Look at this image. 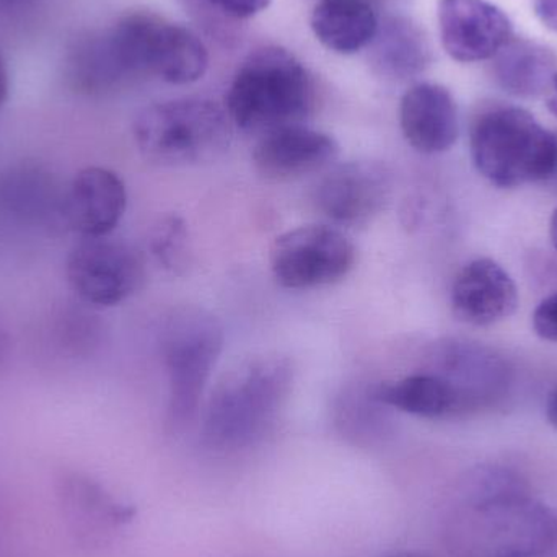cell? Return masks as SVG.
Returning <instances> with one entry per match:
<instances>
[{
    "label": "cell",
    "mask_w": 557,
    "mask_h": 557,
    "mask_svg": "<svg viewBox=\"0 0 557 557\" xmlns=\"http://www.w3.org/2000/svg\"><path fill=\"white\" fill-rule=\"evenodd\" d=\"M294 367L281 356H261L228 370L209 398L201 442L219 454L251 447L263 438L287 401Z\"/></svg>",
    "instance_id": "6da1fadb"
},
{
    "label": "cell",
    "mask_w": 557,
    "mask_h": 557,
    "mask_svg": "<svg viewBox=\"0 0 557 557\" xmlns=\"http://www.w3.org/2000/svg\"><path fill=\"white\" fill-rule=\"evenodd\" d=\"M98 36L114 88L127 78L152 75L172 85L201 81L209 52L193 29L147 12L127 13Z\"/></svg>",
    "instance_id": "7a4b0ae2"
},
{
    "label": "cell",
    "mask_w": 557,
    "mask_h": 557,
    "mask_svg": "<svg viewBox=\"0 0 557 557\" xmlns=\"http://www.w3.org/2000/svg\"><path fill=\"white\" fill-rule=\"evenodd\" d=\"M313 104V81L307 67L287 49L267 46L242 62L225 110L238 129L263 137L305 124Z\"/></svg>",
    "instance_id": "3957f363"
},
{
    "label": "cell",
    "mask_w": 557,
    "mask_h": 557,
    "mask_svg": "<svg viewBox=\"0 0 557 557\" xmlns=\"http://www.w3.org/2000/svg\"><path fill=\"white\" fill-rule=\"evenodd\" d=\"M473 165L491 185L519 188L557 176V136L519 107L484 111L471 127Z\"/></svg>",
    "instance_id": "277c9868"
},
{
    "label": "cell",
    "mask_w": 557,
    "mask_h": 557,
    "mask_svg": "<svg viewBox=\"0 0 557 557\" xmlns=\"http://www.w3.org/2000/svg\"><path fill=\"white\" fill-rule=\"evenodd\" d=\"M134 143L147 162L193 166L231 149L234 123L227 110L206 98H178L144 108L133 124Z\"/></svg>",
    "instance_id": "5b68a950"
},
{
    "label": "cell",
    "mask_w": 557,
    "mask_h": 557,
    "mask_svg": "<svg viewBox=\"0 0 557 557\" xmlns=\"http://www.w3.org/2000/svg\"><path fill=\"white\" fill-rule=\"evenodd\" d=\"M221 321L198 307L173 310L160 331V352L169 379L166 425L183 431L198 414L212 370L224 349Z\"/></svg>",
    "instance_id": "8992f818"
},
{
    "label": "cell",
    "mask_w": 557,
    "mask_h": 557,
    "mask_svg": "<svg viewBox=\"0 0 557 557\" xmlns=\"http://www.w3.org/2000/svg\"><path fill=\"white\" fill-rule=\"evenodd\" d=\"M356 258V247L339 228L304 225L278 235L271 247L270 264L282 287L307 290L343 281Z\"/></svg>",
    "instance_id": "52a82bcc"
},
{
    "label": "cell",
    "mask_w": 557,
    "mask_h": 557,
    "mask_svg": "<svg viewBox=\"0 0 557 557\" xmlns=\"http://www.w3.org/2000/svg\"><path fill=\"white\" fill-rule=\"evenodd\" d=\"M69 287L91 307H114L133 297L146 278L139 251L116 238H82L65 260Z\"/></svg>",
    "instance_id": "ba28073f"
},
{
    "label": "cell",
    "mask_w": 557,
    "mask_h": 557,
    "mask_svg": "<svg viewBox=\"0 0 557 557\" xmlns=\"http://www.w3.org/2000/svg\"><path fill=\"white\" fill-rule=\"evenodd\" d=\"M392 173L379 162L331 166L313 189L318 211L341 227H360L385 211L392 196Z\"/></svg>",
    "instance_id": "9c48e42d"
},
{
    "label": "cell",
    "mask_w": 557,
    "mask_h": 557,
    "mask_svg": "<svg viewBox=\"0 0 557 557\" xmlns=\"http://www.w3.org/2000/svg\"><path fill=\"white\" fill-rule=\"evenodd\" d=\"M442 46L454 61L493 59L512 36L509 16L487 0H438Z\"/></svg>",
    "instance_id": "30bf717a"
},
{
    "label": "cell",
    "mask_w": 557,
    "mask_h": 557,
    "mask_svg": "<svg viewBox=\"0 0 557 557\" xmlns=\"http://www.w3.org/2000/svg\"><path fill=\"white\" fill-rule=\"evenodd\" d=\"M127 208L123 180L113 170L88 166L72 178L61 201L65 224L82 238L108 237Z\"/></svg>",
    "instance_id": "8fae6325"
},
{
    "label": "cell",
    "mask_w": 557,
    "mask_h": 557,
    "mask_svg": "<svg viewBox=\"0 0 557 557\" xmlns=\"http://www.w3.org/2000/svg\"><path fill=\"white\" fill-rule=\"evenodd\" d=\"M339 144L330 134L300 124L260 137L253 150L258 173L273 182H290L333 166Z\"/></svg>",
    "instance_id": "7c38bea8"
},
{
    "label": "cell",
    "mask_w": 557,
    "mask_h": 557,
    "mask_svg": "<svg viewBox=\"0 0 557 557\" xmlns=\"http://www.w3.org/2000/svg\"><path fill=\"white\" fill-rule=\"evenodd\" d=\"M450 300L458 320L471 326H493L516 313L519 288L497 261L478 258L455 277Z\"/></svg>",
    "instance_id": "4fadbf2b"
},
{
    "label": "cell",
    "mask_w": 557,
    "mask_h": 557,
    "mask_svg": "<svg viewBox=\"0 0 557 557\" xmlns=\"http://www.w3.org/2000/svg\"><path fill=\"white\" fill-rule=\"evenodd\" d=\"M399 124L409 146L428 156L447 152L460 134L454 97L447 88L431 82L412 85L403 95Z\"/></svg>",
    "instance_id": "5bb4252c"
},
{
    "label": "cell",
    "mask_w": 557,
    "mask_h": 557,
    "mask_svg": "<svg viewBox=\"0 0 557 557\" xmlns=\"http://www.w3.org/2000/svg\"><path fill=\"white\" fill-rule=\"evenodd\" d=\"M310 25L324 48L350 55L372 45L380 23L367 0H320Z\"/></svg>",
    "instance_id": "9a60e30c"
},
{
    "label": "cell",
    "mask_w": 557,
    "mask_h": 557,
    "mask_svg": "<svg viewBox=\"0 0 557 557\" xmlns=\"http://www.w3.org/2000/svg\"><path fill=\"white\" fill-rule=\"evenodd\" d=\"M376 401L386 408L425 419L454 416L465 408L455 386L434 370L411 373L395 382L382 383L372 389Z\"/></svg>",
    "instance_id": "2e32d148"
},
{
    "label": "cell",
    "mask_w": 557,
    "mask_h": 557,
    "mask_svg": "<svg viewBox=\"0 0 557 557\" xmlns=\"http://www.w3.org/2000/svg\"><path fill=\"white\" fill-rule=\"evenodd\" d=\"M370 46L373 67L380 75L392 81L418 77L432 61L428 36L405 16H392L382 23Z\"/></svg>",
    "instance_id": "e0dca14e"
},
{
    "label": "cell",
    "mask_w": 557,
    "mask_h": 557,
    "mask_svg": "<svg viewBox=\"0 0 557 557\" xmlns=\"http://www.w3.org/2000/svg\"><path fill=\"white\" fill-rule=\"evenodd\" d=\"M494 77L516 97H540L552 90L557 74V58L552 49L529 39L512 38L496 55Z\"/></svg>",
    "instance_id": "ac0fdd59"
},
{
    "label": "cell",
    "mask_w": 557,
    "mask_h": 557,
    "mask_svg": "<svg viewBox=\"0 0 557 557\" xmlns=\"http://www.w3.org/2000/svg\"><path fill=\"white\" fill-rule=\"evenodd\" d=\"M150 250L160 264L172 273H183L189 264V235L178 215H166L150 232Z\"/></svg>",
    "instance_id": "d6986e66"
},
{
    "label": "cell",
    "mask_w": 557,
    "mask_h": 557,
    "mask_svg": "<svg viewBox=\"0 0 557 557\" xmlns=\"http://www.w3.org/2000/svg\"><path fill=\"white\" fill-rule=\"evenodd\" d=\"M533 330L542 339L557 343V292L536 307L533 313Z\"/></svg>",
    "instance_id": "ffe728a7"
},
{
    "label": "cell",
    "mask_w": 557,
    "mask_h": 557,
    "mask_svg": "<svg viewBox=\"0 0 557 557\" xmlns=\"http://www.w3.org/2000/svg\"><path fill=\"white\" fill-rule=\"evenodd\" d=\"M212 7L235 20H248L260 15L273 0H209Z\"/></svg>",
    "instance_id": "44dd1931"
},
{
    "label": "cell",
    "mask_w": 557,
    "mask_h": 557,
    "mask_svg": "<svg viewBox=\"0 0 557 557\" xmlns=\"http://www.w3.org/2000/svg\"><path fill=\"white\" fill-rule=\"evenodd\" d=\"M533 9L540 22L557 33V0H533Z\"/></svg>",
    "instance_id": "7402d4cb"
},
{
    "label": "cell",
    "mask_w": 557,
    "mask_h": 557,
    "mask_svg": "<svg viewBox=\"0 0 557 557\" xmlns=\"http://www.w3.org/2000/svg\"><path fill=\"white\" fill-rule=\"evenodd\" d=\"M9 71H7L5 59H3L2 52H0V108L5 104L7 98H9Z\"/></svg>",
    "instance_id": "603a6c76"
},
{
    "label": "cell",
    "mask_w": 557,
    "mask_h": 557,
    "mask_svg": "<svg viewBox=\"0 0 557 557\" xmlns=\"http://www.w3.org/2000/svg\"><path fill=\"white\" fill-rule=\"evenodd\" d=\"M546 416H548L549 424L557 429V386L549 393L548 403H546Z\"/></svg>",
    "instance_id": "cb8c5ba5"
},
{
    "label": "cell",
    "mask_w": 557,
    "mask_h": 557,
    "mask_svg": "<svg viewBox=\"0 0 557 557\" xmlns=\"http://www.w3.org/2000/svg\"><path fill=\"white\" fill-rule=\"evenodd\" d=\"M10 339L9 334L5 333L2 326H0V369L5 363L7 357H9Z\"/></svg>",
    "instance_id": "d4e9b609"
},
{
    "label": "cell",
    "mask_w": 557,
    "mask_h": 557,
    "mask_svg": "<svg viewBox=\"0 0 557 557\" xmlns=\"http://www.w3.org/2000/svg\"><path fill=\"white\" fill-rule=\"evenodd\" d=\"M548 110L552 111L553 116L557 117V74L549 90Z\"/></svg>",
    "instance_id": "484cf974"
},
{
    "label": "cell",
    "mask_w": 557,
    "mask_h": 557,
    "mask_svg": "<svg viewBox=\"0 0 557 557\" xmlns=\"http://www.w3.org/2000/svg\"><path fill=\"white\" fill-rule=\"evenodd\" d=\"M549 237H552V244L557 253V208L553 212L552 222H549Z\"/></svg>",
    "instance_id": "4316f807"
},
{
    "label": "cell",
    "mask_w": 557,
    "mask_h": 557,
    "mask_svg": "<svg viewBox=\"0 0 557 557\" xmlns=\"http://www.w3.org/2000/svg\"><path fill=\"white\" fill-rule=\"evenodd\" d=\"M29 2H33V0H0V10L13 9V7L25 5Z\"/></svg>",
    "instance_id": "83f0119b"
},
{
    "label": "cell",
    "mask_w": 557,
    "mask_h": 557,
    "mask_svg": "<svg viewBox=\"0 0 557 557\" xmlns=\"http://www.w3.org/2000/svg\"><path fill=\"white\" fill-rule=\"evenodd\" d=\"M389 557H431L421 555V553H399V555L389 556Z\"/></svg>",
    "instance_id": "f1b7e54d"
},
{
    "label": "cell",
    "mask_w": 557,
    "mask_h": 557,
    "mask_svg": "<svg viewBox=\"0 0 557 557\" xmlns=\"http://www.w3.org/2000/svg\"><path fill=\"white\" fill-rule=\"evenodd\" d=\"M503 557H517V556H509V555H506V556H503Z\"/></svg>",
    "instance_id": "f546056e"
}]
</instances>
